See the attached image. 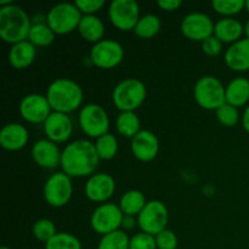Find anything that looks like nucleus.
<instances>
[{
    "label": "nucleus",
    "mask_w": 249,
    "mask_h": 249,
    "mask_svg": "<svg viewBox=\"0 0 249 249\" xmlns=\"http://www.w3.org/2000/svg\"><path fill=\"white\" fill-rule=\"evenodd\" d=\"M100 157L95 142L85 139L71 141L63 147L61 169L70 178H90L96 173Z\"/></svg>",
    "instance_id": "1"
},
{
    "label": "nucleus",
    "mask_w": 249,
    "mask_h": 249,
    "mask_svg": "<svg viewBox=\"0 0 249 249\" xmlns=\"http://www.w3.org/2000/svg\"><path fill=\"white\" fill-rule=\"evenodd\" d=\"M45 96L53 112L70 114L78 108H82L84 92L75 80L58 78L50 83Z\"/></svg>",
    "instance_id": "2"
},
{
    "label": "nucleus",
    "mask_w": 249,
    "mask_h": 249,
    "mask_svg": "<svg viewBox=\"0 0 249 249\" xmlns=\"http://www.w3.org/2000/svg\"><path fill=\"white\" fill-rule=\"evenodd\" d=\"M32 19L26 10L14 4L0 7V38L10 45L28 40Z\"/></svg>",
    "instance_id": "3"
},
{
    "label": "nucleus",
    "mask_w": 249,
    "mask_h": 249,
    "mask_svg": "<svg viewBox=\"0 0 249 249\" xmlns=\"http://www.w3.org/2000/svg\"><path fill=\"white\" fill-rule=\"evenodd\" d=\"M147 97L146 85L136 78L121 80L112 91L114 107L121 112H135L140 108Z\"/></svg>",
    "instance_id": "4"
},
{
    "label": "nucleus",
    "mask_w": 249,
    "mask_h": 249,
    "mask_svg": "<svg viewBox=\"0 0 249 249\" xmlns=\"http://www.w3.org/2000/svg\"><path fill=\"white\" fill-rule=\"evenodd\" d=\"M225 88L226 85H224L219 78L214 75H203L195 84V101L206 111H216L226 104Z\"/></svg>",
    "instance_id": "5"
},
{
    "label": "nucleus",
    "mask_w": 249,
    "mask_h": 249,
    "mask_svg": "<svg viewBox=\"0 0 249 249\" xmlns=\"http://www.w3.org/2000/svg\"><path fill=\"white\" fill-rule=\"evenodd\" d=\"M82 17L74 2H58L49 10L46 22L56 36H66L77 31Z\"/></svg>",
    "instance_id": "6"
},
{
    "label": "nucleus",
    "mask_w": 249,
    "mask_h": 249,
    "mask_svg": "<svg viewBox=\"0 0 249 249\" xmlns=\"http://www.w3.org/2000/svg\"><path fill=\"white\" fill-rule=\"evenodd\" d=\"M78 122L83 133L90 139H99L109 133V117L106 109L97 104L84 105L79 109Z\"/></svg>",
    "instance_id": "7"
},
{
    "label": "nucleus",
    "mask_w": 249,
    "mask_h": 249,
    "mask_svg": "<svg viewBox=\"0 0 249 249\" xmlns=\"http://www.w3.org/2000/svg\"><path fill=\"white\" fill-rule=\"evenodd\" d=\"M44 199L53 208L67 206L73 196L72 178L61 170L51 174L45 181L43 190Z\"/></svg>",
    "instance_id": "8"
},
{
    "label": "nucleus",
    "mask_w": 249,
    "mask_h": 249,
    "mask_svg": "<svg viewBox=\"0 0 249 249\" xmlns=\"http://www.w3.org/2000/svg\"><path fill=\"white\" fill-rule=\"evenodd\" d=\"M138 226L141 232L157 236L167 229L169 221V212L162 201L152 199L148 201L145 208L138 215Z\"/></svg>",
    "instance_id": "9"
},
{
    "label": "nucleus",
    "mask_w": 249,
    "mask_h": 249,
    "mask_svg": "<svg viewBox=\"0 0 249 249\" xmlns=\"http://www.w3.org/2000/svg\"><path fill=\"white\" fill-rule=\"evenodd\" d=\"M124 214L118 204L106 202L99 204L90 216L91 229L99 235L105 236L113 231L121 230Z\"/></svg>",
    "instance_id": "10"
},
{
    "label": "nucleus",
    "mask_w": 249,
    "mask_h": 249,
    "mask_svg": "<svg viewBox=\"0 0 249 249\" xmlns=\"http://www.w3.org/2000/svg\"><path fill=\"white\" fill-rule=\"evenodd\" d=\"M90 61L100 70H113L124 58V49L121 43L113 39H104L90 49Z\"/></svg>",
    "instance_id": "11"
},
{
    "label": "nucleus",
    "mask_w": 249,
    "mask_h": 249,
    "mask_svg": "<svg viewBox=\"0 0 249 249\" xmlns=\"http://www.w3.org/2000/svg\"><path fill=\"white\" fill-rule=\"evenodd\" d=\"M108 17L119 31H134L141 17L140 5L135 0H113L108 6Z\"/></svg>",
    "instance_id": "12"
},
{
    "label": "nucleus",
    "mask_w": 249,
    "mask_h": 249,
    "mask_svg": "<svg viewBox=\"0 0 249 249\" xmlns=\"http://www.w3.org/2000/svg\"><path fill=\"white\" fill-rule=\"evenodd\" d=\"M215 23L204 12H191L182 18L180 31L182 36L192 41H204L214 34Z\"/></svg>",
    "instance_id": "13"
},
{
    "label": "nucleus",
    "mask_w": 249,
    "mask_h": 249,
    "mask_svg": "<svg viewBox=\"0 0 249 249\" xmlns=\"http://www.w3.org/2000/svg\"><path fill=\"white\" fill-rule=\"evenodd\" d=\"M19 116L31 124H44L48 117L53 113L50 104L45 95L28 94L19 101Z\"/></svg>",
    "instance_id": "14"
},
{
    "label": "nucleus",
    "mask_w": 249,
    "mask_h": 249,
    "mask_svg": "<svg viewBox=\"0 0 249 249\" xmlns=\"http://www.w3.org/2000/svg\"><path fill=\"white\" fill-rule=\"evenodd\" d=\"M85 196L95 203H106L116 192V180L108 173H95L88 178L84 187Z\"/></svg>",
    "instance_id": "15"
},
{
    "label": "nucleus",
    "mask_w": 249,
    "mask_h": 249,
    "mask_svg": "<svg viewBox=\"0 0 249 249\" xmlns=\"http://www.w3.org/2000/svg\"><path fill=\"white\" fill-rule=\"evenodd\" d=\"M46 139L55 143H65L73 134V123L70 114L53 112L43 124Z\"/></svg>",
    "instance_id": "16"
},
{
    "label": "nucleus",
    "mask_w": 249,
    "mask_h": 249,
    "mask_svg": "<svg viewBox=\"0 0 249 249\" xmlns=\"http://www.w3.org/2000/svg\"><path fill=\"white\" fill-rule=\"evenodd\" d=\"M130 150L134 157L140 162H152L160 152V140L155 133L142 129L131 139Z\"/></svg>",
    "instance_id": "17"
},
{
    "label": "nucleus",
    "mask_w": 249,
    "mask_h": 249,
    "mask_svg": "<svg viewBox=\"0 0 249 249\" xmlns=\"http://www.w3.org/2000/svg\"><path fill=\"white\" fill-rule=\"evenodd\" d=\"M32 158L38 167L43 169H56L61 165L62 150L57 143L53 142L49 139H41L34 142L31 151Z\"/></svg>",
    "instance_id": "18"
},
{
    "label": "nucleus",
    "mask_w": 249,
    "mask_h": 249,
    "mask_svg": "<svg viewBox=\"0 0 249 249\" xmlns=\"http://www.w3.org/2000/svg\"><path fill=\"white\" fill-rule=\"evenodd\" d=\"M28 141V129L19 123L5 124L0 131V146L9 152L23 150Z\"/></svg>",
    "instance_id": "19"
},
{
    "label": "nucleus",
    "mask_w": 249,
    "mask_h": 249,
    "mask_svg": "<svg viewBox=\"0 0 249 249\" xmlns=\"http://www.w3.org/2000/svg\"><path fill=\"white\" fill-rule=\"evenodd\" d=\"M225 65L233 72H248L249 71V39L241 40L229 45L224 53Z\"/></svg>",
    "instance_id": "20"
},
{
    "label": "nucleus",
    "mask_w": 249,
    "mask_h": 249,
    "mask_svg": "<svg viewBox=\"0 0 249 249\" xmlns=\"http://www.w3.org/2000/svg\"><path fill=\"white\" fill-rule=\"evenodd\" d=\"M214 36L223 44H233L245 36V24L235 17H223L215 22Z\"/></svg>",
    "instance_id": "21"
},
{
    "label": "nucleus",
    "mask_w": 249,
    "mask_h": 249,
    "mask_svg": "<svg viewBox=\"0 0 249 249\" xmlns=\"http://www.w3.org/2000/svg\"><path fill=\"white\" fill-rule=\"evenodd\" d=\"M36 57V48L29 40L21 41L11 45L9 53H7V60L9 63L15 70H26L32 63L34 62Z\"/></svg>",
    "instance_id": "22"
},
{
    "label": "nucleus",
    "mask_w": 249,
    "mask_h": 249,
    "mask_svg": "<svg viewBox=\"0 0 249 249\" xmlns=\"http://www.w3.org/2000/svg\"><path fill=\"white\" fill-rule=\"evenodd\" d=\"M77 31L85 41L91 43L92 45L104 40L106 33L105 23L96 15H84L80 19Z\"/></svg>",
    "instance_id": "23"
},
{
    "label": "nucleus",
    "mask_w": 249,
    "mask_h": 249,
    "mask_svg": "<svg viewBox=\"0 0 249 249\" xmlns=\"http://www.w3.org/2000/svg\"><path fill=\"white\" fill-rule=\"evenodd\" d=\"M226 102L232 106H246L249 102V79L245 77H236L229 82L225 88Z\"/></svg>",
    "instance_id": "24"
},
{
    "label": "nucleus",
    "mask_w": 249,
    "mask_h": 249,
    "mask_svg": "<svg viewBox=\"0 0 249 249\" xmlns=\"http://www.w3.org/2000/svg\"><path fill=\"white\" fill-rule=\"evenodd\" d=\"M148 201H146L145 195L139 190H129L122 195L119 199V208L123 212L124 215L136 216L142 212Z\"/></svg>",
    "instance_id": "25"
},
{
    "label": "nucleus",
    "mask_w": 249,
    "mask_h": 249,
    "mask_svg": "<svg viewBox=\"0 0 249 249\" xmlns=\"http://www.w3.org/2000/svg\"><path fill=\"white\" fill-rule=\"evenodd\" d=\"M56 34L46 22V17L44 21H32V28L29 31L28 40L36 48H45L51 45L55 41Z\"/></svg>",
    "instance_id": "26"
},
{
    "label": "nucleus",
    "mask_w": 249,
    "mask_h": 249,
    "mask_svg": "<svg viewBox=\"0 0 249 249\" xmlns=\"http://www.w3.org/2000/svg\"><path fill=\"white\" fill-rule=\"evenodd\" d=\"M116 129L119 135L130 140L142 130L141 121L136 112H119L116 119Z\"/></svg>",
    "instance_id": "27"
},
{
    "label": "nucleus",
    "mask_w": 249,
    "mask_h": 249,
    "mask_svg": "<svg viewBox=\"0 0 249 249\" xmlns=\"http://www.w3.org/2000/svg\"><path fill=\"white\" fill-rule=\"evenodd\" d=\"M160 28H162V22L160 17L157 15L147 14L140 17L133 32L141 39H152L160 33Z\"/></svg>",
    "instance_id": "28"
},
{
    "label": "nucleus",
    "mask_w": 249,
    "mask_h": 249,
    "mask_svg": "<svg viewBox=\"0 0 249 249\" xmlns=\"http://www.w3.org/2000/svg\"><path fill=\"white\" fill-rule=\"evenodd\" d=\"M95 148L100 160H111L117 156L119 150V143L116 136L111 133L105 134L95 141Z\"/></svg>",
    "instance_id": "29"
},
{
    "label": "nucleus",
    "mask_w": 249,
    "mask_h": 249,
    "mask_svg": "<svg viewBox=\"0 0 249 249\" xmlns=\"http://www.w3.org/2000/svg\"><path fill=\"white\" fill-rule=\"evenodd\" d=\"M130 237L124 230H117L111 233L101 236L97 249H129Z\"/></svg>",
    "instance_id": "30"
},
{
    "label": "nucleus",
    "mask_w": 249,
    "mask_h": 249,
    "mask_svg": "<svg viewBox=\"0 0 249 249\" xmlns=\"http://www.w3.org/2000/svg\"><path fill=\"white\" fill-rule=\"evenodd\" d=\"M45 249H83V246L79 238L73 233L57 232L45 243Z\"/></svg>",
    "instance_id": "31"
},
{
    "label": "nucleus",
    "mask_w": 249,
    "mask_h": 249,
    "mask_svg": "<svg viewBox=\"0 0 249 249\" xmlns=\"http://www.w3.org/2000/svg\"><path fill=\"white\" fill-rule=\"evenodd\" d=\"M212 7L223 17H233L246 10L245 0H214Z\"/></svg>",
    "instance_id": "32"
},
{
    "label": "nucleus",
    "mask_w": 249,
    "mask_h": 249,
    "mask_svg": "<svg viewBox=\"0 0 249 249\" xmlns=\"http://www.w3.org/2000/svg\"><path fill=\"white\" fill-rule=\"evenodd\" d=\"M32 231H33V236L36 237V240L40 241L44 245L49 242L57 233L56 225L50 219H39V220H36L33 224Z\"/></svg>",
    "instance_id": "33"
},
{
    "label": "nucleus",
    "mask_w": 249,
    "mask_h": 249,
    "mask_svg": "<svg viewBox=\"0 0 249 249\" xmlns=\"http://www.w3.org/2000/svg\"><path fill=\"white\" fill-rule=\"evenodd\" d=\"M215 114L219 123L224 126H228V128L236 126L238 122L241 121V118H242L237 107L232 106V105L228 104V102L224 104L220 108L216 109Z\"/></svg>",
    "instance_id": "34"
},
{
    "label": "nucleus",
    "mask_w": 249,
    "mask_h": 249,
    "mask_svg": "<svg viewBox=\"0 0 249 249\" xmlns=\"http://www.w3.org/2000/svg\"><path fill=\"white\" fill-rule=\"evenodd\" d=\"M129 249H157L156 237L140 231L130 237Z\"/></svg>",
    "instance_id": "35"
},
{
    "label": "nucleus",
    "mask_w": 249,
    "mask_h": 249,
    "mask_svg": "<svg viewBox=\"0 0 249 249\" xmlns=\"http://www.w3.org/2000/svg\"><path fill=\"white\" fill-rule=\"evenodd\" d=\"M155 237L157 249H177L179 246L178 236L175 235L174 231L169 230V229H165Z\"/></svg>",
    "instance_id": "36"
},
{
    "label": "nucleus",
    "mask_w": 249,
    "mask_h": 249,
    "mask_svg": "<svg viewBox=\"0 0 249 249\" xmlns=\"http://www.w3.org/2000/svg\"><path fill=\"white\" fill-rule=\"evenodd\" d=\"M82 15H96L106 5L105 0H77L74 1Z\"/></svg>",
    "instance_id": "37"
},
{
    "label": "nucleus",
    "mask_w": 249,
    "mask_h": 249,
    "mask_svg": "<svg viewBox=\"0 0 249 249\" xmlns=\"http://www.w3.org/2000/svg\"><path fill=\"white\" fill-rule=\"evenodd\" d=\"M202 51L206 53L207 56H211V57H215L219 56L223 51V43L216 38L215 36H209L208 39H206L204 41H202Z\"/></svg>",
    "instance_id": "38"
},
{
    "label": "nucleus",
    "mask_w": 249,
    "mask_h": 249,
    "mask_svg": "<svg viewBox=\"0 0 249 249\" xmlns=\"http://www.w3.org/2000/svg\"><path fill=\"white\" fill-rule=\"evenodd\" d=\"M157 5L163 11L173 12L180 9V6L182 5V1L181 0H160V1H157Z\"/></svg>",
    "instance_id": "39"
},
{
    "label": "nucleus",
    "mask_w": 249,
    "mask_h": 249,
    "mask_svg": "<svg viewBox=\"0 0 249 249\" xmlns=\"http://www.w3.org/2000/svg\"><path fill=\"white\" fill-rule=\"evenodd\" d=\"M136 225H138V219H136V216L124 215L123 221H122V230L130 231L133 229H135Z\"/></svg>",
    "instance_id": "40"
},
{
    "label": "nucleus",
    "mask_w": 249,
    "mask_h": 249,
    "mask_svg": "<svg viewBox=\"0 0 249 249\" xmlns=\"http://www.w3.org/2000/svg\"><path fill=\"white\" fill-rule=\"evenodd\" d=\"M241 122H242V126L246 131L249 134V105L245 108L242 114V118H241Z\"/></svg>",
    "instance_id": "41"
},
{
    "label": "nucleus",
    "mask_w": 249,
    "mask_h": 249,
    "mask_svg": "<svg viewBox=\"0 0 249 249\" xmlns=\"http://www.w3.org/2000/svg\"><path fill=\"white\" fill-rule=\"evenodd\" d=\"M245 38L249 39V18L247 19V22L245 23Z\"/></svg>",
    "instance_id": "42"
},
{
    "label": "nucleus",
    "mask_w": 249,
    "mask_h": 249,
    "mask_svg": "<svg viewBox=\"0 0 249 249\" xmlns=\"http://www.w3.org/2000/svg\"><path fill=\"white\" fill-rule=\"evenodd\" d=\"M246 11H247L248 14H249V0H247V1H246Z\"/></svg>",
    "instance_id": "43"
},
{
    "label": "nucleus",
    "mask_w": 249,
    "mask_h": 249,
    "mask_svg": "<svg viewBox=\"0 0 249 249\" xmlns=\"http://www.w3.org/2000/svg\"><path fill=\"white\" fill-rule=\"evenodd\" d=\"M0 249H11V248H10V247H6V246H2V247L0 248Z\"/></svg>",
    "instance_id": "44"
}]
</instances>
